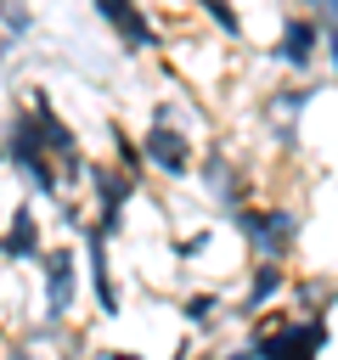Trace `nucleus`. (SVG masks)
Returning <instances> with one entry per match:
<instances>
[{
	"mask_svg": "<svg viewBox=\"0 0 338 360\" xmlns=\"http://www.w3.org/2000/svg\"><path fill=\"white\" fill-rule=\"evenodd\" d=\"M84 276H90V292H96V309L101 315H118V287H113V242L90 225L84 236Z\"/></svg>",
	"mask_w": 338,
	"mask_h": 360,
	"instance_id": "f8f14e48",
	"label": "nucleus"
},
{
	"mask_svg": "<svg viewBox=\"0 0 338 360\" xmlns=\"http://www.w3.org/2000/svg\"><path fill=\"white\" fill-rule=\"evenodd\" d=\"M96 6V17L118 34V45L130 51V56H141V51H158L163 39H158V22L146 17V6L141 0H90Z\"/></svg>",
	"mask_w": 338,
	"mask_h": 360,
	"instance_id": "1a4fd4ad",
	"label": "nucleus"
},
{
	"mask_svg": "<svg viewBox=\"0 0 338 360\" xmlns=\"http://www.w3.org/2000/svg\"><path fill=\"white\" fill-rule=\"evenodd\" d=\"M315 56H327V22L310 17V11H293L282 17L276 28V45H270V62H282L287 73H310Z\"/></svg>",
	"mask_w": 338,
	"mask_h": 360,
	"instance_id": "39448f33",
	"label": "nucleus"
},
{
	"mask_svg": "<svg viewBox=\"0 0 338 360\" xmlns=\"http://www.w3.org/2000/svg\"><path fill=\"white\" fill-rule=\"evenodd\" d=\"M315 90H321V84H310V79H299V84H276V90H270V112H276V118H299V112L315 101Z\"/></svg>",
	"mask_w": 338,
	"mask_h": 360,
	"instance_id": "2eb2a0df",
	"label": "nucleus"
},
{
	"mask_svg": "<svg viewBox=\"0 0 338 360\" xmlns=\"http://www.w3.org/2000/svg\"><path fill=\"white\" fill-rule=\"evenodd\" d=\"M28 107H34V118H39V135H45V146H51V158L62 163V174H68V186H84V174H90V158L79 152V129L56 112V101L39 90V84H28Z\"/></svg>",
	"mask_w": 338,
	"mask_h": 360,
	"instance_id": "20e7f679",
	"label": "nucleus"
},
{
	"mask_svg": "<svg viewBox=\"0 0 338 360\" xmlns=\"http://www.w3.org/2000/svg\"><path fill=\"white\" fill-rule=\"evenodd\" d=\"M113 163L130 169V174H146V152H141V141H135L124 124H113Z\"/></svg>",
	"mask_w": 338,
	"mask_h": 360,
	"instance_id": "dca6fc26",
	"label": "nucleus"
},
{
	"mask_svg": "<svg viewBox=\"0 0 338 360\" xmlns=\"http://www.w3.org/2000/svg\"><path fill=\"white\" fill-rule=\"evenodd\" d=\"M101 360H141V354H135V349H107Z\"/></svg>",
	"mask_w": 338,
	"mask_h": 360,
	"instance_id": "5701e85b",
	"label": "nucleus"
},
{
	"mask_svg": "<svg viewBox=\"0 0 338 360\" xmlns=\"http://www.w3.org/2000/svg\"><path fill=\"white\" fill-rule=\"evenodd\" d=\"M208 242H214L208 225H203V231H186V236L175 242V259H197V253H208Z\"/></svg>",
	"mask_w": 338,
	"mask_h": 360,
	"instance_id": "6ab92c4d",
	"label": "nucleus"
},
{
	"mask_svg": "<svg viewBox=\"0 0 338 360\" xmlns=\"http://www.w3.org/2000/svg\"><path fill=\"white\" fill-rule=\"evenodd\" d=\"M327 338H332V326H327L321 309L315 315L293 309V315H276V321H254L248 349H254V360H315L327 349Z\"/></svg>",
	"mask_w": 338,
	"mask_h": 360,
	"instance_id": "f03ea898",
	"label": "nucleus"
},
{
	"mask_svg": "<svg viewBox=\"0 0 338 360\" xmlns=\"http://www.w3.org/2000/svg\"><path fill=\"white\" fill-rule=\"evenodd\" d=\"M197 186L225 208V214H237V208H248V191H254V180H248V169L225 152V146H208L203 152V163H197Z\"/></svg>",
	"mask_w": 338,
	"mask_h": 360,
	"instance_id": "6e6552de",
	"label": "nucleus"
},
{
	"mask_svg": "<svg viewBox=\"0 0 338 360\" xmlns=\"http://www.w3.org/2000/svg\"><path fill=\"white\" fill-rule=\"evenodd\" d=\"M28 34H34V11L23 0H6V51H17Z\"/></svg>",
	"mask_w": 338,
	"mask_h": 360,
	"instance_id": "a211bd4d",
	"label": "nucleus"
},
{
	"mask_svg": "<svg viewBox=\"0 0 338 360\" xmlns=\"http://www.w3.org/2000/svg\"><path fill=\"white\" fill-rule=\"evenodd\" d=\"M208 360H254V349L242 343V349H225V354H208Z\"/></svg>",
	"mask_w": 338,
	"mask_h": 360,
	"instance_id": "412c9836",
	"label": "nucleus"
},
{
	"mask_svg": "<svg viewBox=\"0 0 338 360\" xmlns=\"http://www.w3.org/2000/svg\"><path fill=\"white\" fill-rule=\"evenodd\" d=\"M6 169H11V174H23L34 197H51V202H62V197H68V191H62V180H68V174H62V163L51 158V146H45L39 118H34V107H28V101L6 112Z\"/></svg>",
	"mask_w": 338,
	"mask_h": 360,
	"instance_id": "f257e3e1",
	"label": "nucleus"
},
{
	"mask_svg": "<svg viewBox=\"0 0 338 360\" xmlns=\"http://www.w3.org/2000/svg\"><path fill=\"white\" fill-rule=\"evenodd\" d=\"M220 309H225L220 292H186V298H180V321H186L192 332H214V326H220Z\"/></svg>",
	"mask_w": 338,
	"mask_h": 360,
	"instance_id": "4468645a",
	"label": "nucleus"
},
{
	"mask_svg": "<svg viewBox=\"0 0 338 360\" xmlns=\"http://www.w3.org/2000/svg\"><path fill=\"white\" fill-rule=\"evenodd\" d=\"M39 292H45V326H68L73 292H79V253L68 242L45 248V259H39Z\"/></svg>",
	"mask_w": 338,
	"mask_h": 360,
	"instance_id": "423d86ee",
	"label": "nucleus"
},
{
	"mask_svg": "<svg viewBox=\"0 0 338 360\" xmlns=\"http://www.w3.org/2000/svg\"><path fill=\"white\" fill-rule=\"evenodd\" d=\"M192 6H197V11L225 34V39H242V11H237L231 0H192Z\"/></svg>",
	"mask_w": 338,
	"mask_h": 360,
	"instance_id": "f3484780",
	"label": "nucleus"
},
{
	"mask_svg": "<svg viewBox=\"0 0 338 360\" xmlns=\"http://www.w3.org/2000/svg\"><path fill=\"white\" fill-rule=\"evenodd\" d=\"M0 253H6L11 270L45 259V231H39V214H34L28 202H17V208L6 214V242H0Z\"/></svg>",
	"mask_w": 338,
	"mask_h": 360,
	"instance_id": "9b49d317",
	"label": "nucleus"
},
{
	"mask_svg": "<svg viewBox=\"0 0 338 360\" xmlns=\"http://www.w3.org/2000/svg\"><path fill=\"white\" fill-rule=\"evenodd\" d=\"M282 292H293V276H287L282 264H270V259H254V270H248V281H242V298L231 304V321H254V315H265Z\"/></svg>",
	"mask_w": 338,
	"mask_h": 360,
	"instance_id": "9d476101",
	"label": "nucleus"
},
{
	"mask_svg": "<svg viewBox=\"0 0 338 360\" xmlns=\"http://www.w3.org/2000/svg\"><path fill=\"white\" fill-rule=\"evenodd\" d=\"M327 68H332V79H338V34H327Z\"/></svg>",
	"mask_w": 338,
	"mask_h": 360,
	"instance_id": "4be33fe9",
	"label": "nucleus"
},
{
	"mask_svg": "<svg viewBox=\"0 0 338 360\" xmlns=\"http://www.w3.org/2000/svg\"><path fill=\"white\" fill-rule=\"evenodd\" d=\"M84 191H90L96 208H130V197L141 191V174H130V169H118V163H90Z\"/></svg>",
	"mask_w": 338,
	"mask_h": 360,
	"instance_id": "ddd939ff",
	"label": "nucleus"
},
{
	"mask_svg": "<svg viewBox=\"0 0 338 360\" xmlns=\"http://www.w3.org/2000/svg\"><path fill=\"white\" fill-rule=\"evenodd\" d=\"M299 11L321 17V22H327V34H338V0H299Z\"/></svg>",
	"mask_w": 338,
	"mask_h": 360,
	"instance_id": "aec40b11",
	"label": "nucleus"
},
{
	"mask_svg": "<svg viewBox=\"0 0 338 360\" xmlns=\"http://www.w3.org/2000/svg\"><path fill=\"white\" fill-rule=\"evenodd\" d=\"M332 304H338V287H332Z\"/></svg>",
	"mask_w": 338,
	"mask_h": 360,
	"instance_id": "b1692460",
	"label": "nucleus"
},
{
	"mask_svg": "<svg viewBox=\"0 0 338 360\" xmlns=\"http://www.w3.org/2000/svg\"><path fill=\"white\" fill-rule=\"evenodd\" d=\"M231 225H237V236H242V248L254 253V259H270V264H287V253L299 248V208H287V202H248V208H237L231 214Z\"/></svg>",
	"mask_w": 338,
	"mask_h": 360,
	"instance_id": "7ed1b4c3",
	"label": "nucleus"
},
{
	"mask_svg": "<svg viewBox=\"0 0 338 360\" xmlns=\"http://www.w3.org/2000/svg\"><path fill=\"white\" fill-rule=\"evenodd\" d=\"M141 152H146V169H158L163 180H192L197 174V146L180 124H146L141 129Z\"/></svg>",
	"mask_w": 338,
	"mask_h": 360,
	"instance_id": "0eeeda50",
	"label": "nucleus"
}]
</instances>
